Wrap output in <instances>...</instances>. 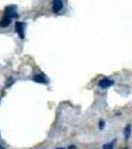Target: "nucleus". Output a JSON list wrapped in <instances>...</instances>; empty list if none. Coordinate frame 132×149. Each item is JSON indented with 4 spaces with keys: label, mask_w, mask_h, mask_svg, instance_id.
Returning <instances> with one entry per match:
<instances>
[{
    "label": "nucleus",
    "mask_w": 132,
    "mask_h": 149,
    "mask_svg": "<svg viewBox=\"0 0 132 149\" xmlns=\"http://www.w3.org/2000/svg\"><path fill=\"white\" fill-rule=\"evenodd\" d=\"M25 28H26V23L24 22H16L15 23V29H16V32L18 33L20 38L25 37Z\"/></svg>",
    "instance_id": "1"
},
{
    "label": "nucleus",
    "mask_w": 132,
    "mask_h": 149,
    "mask_svg": "<svg viewBox=\"0 0 132 149\" xmlns=\"http://www.w3.org/2000/svg\"><path fill=\"white\" fill-rule=\"evenodd\" d=\"M5 16H8L9 18H16L18 16L17 14V9L16 6H8L5 9Z\"/></svg>",
    "instance_id": "2"
},
{
    "label": "nucleus",
    "mask_w": 132,
    "mask_h": 149,
    "mask_svg": "<svg viewBox=\"0 0 132 149\" xmlns=\"http://www.w3.org/2000/svg\"><path fill=\"white\" fill-rule=\"evenodd\" d=\"M113 84H114V81L112 80H109V79H104V80L99 81L98 86H99L101 88H109V86H111Z\"/></svg>",
    "instance_id": "3"
},
{
    "label": "nucleus",
    "mask_w": 132,
    "mask_h": 149,
    "mask_svg": "<svg viewBox=\"0 0 132 149\" xmlns=\"http://www.w3.org/2000/svg\"><path fill=\"white\" fill-rule=\"evenodd\" d=\"M63 1H61V0H55V1H53V11L55 12V13H58L59 11H61V9L63 8Z\"/></svg>",
    "instance_id": "4"
},
{
    "label": "nucleus",
    "mask_w": 132,
    "mask_h": 149,
    "mask_svg": "<svg viewBox=\"0 0 132 149\" xmlns=\"http://www.w3.org/2000/svg\"><path fill=\"white\" fill-rule=\"evenodd\" d=\"M33 81H36V83H39V84H44L47 83L46 78H45L44 74H36L34 77H33Z\"/></svg>",
    "instance_id": "5"
},
{
    "label": "nucleus",
    "mask_w": 132,
    "mask_h": 149,
    "mask_svg": "<svg viewBox=\"0 0 132 149\" xmlns=\"http://www.w3.org/2000/svg\"><path fill=\"white\" fill-rule=\"evenodd\" d=\"M10 23H11V18L4 15V17L0 21V26H1V27H7V26L10 25Z\"/></svg>",
    "instance_id": "6"
},
{
    "label": "nucleus",
    "mask_w": 132,
    "mask_h": 149,
    "mask_svg": "<svg viewBox=\"0 0 132 149\" xmlns=\"http://www.w3.org/2000/svg\"><path fill=\"white\" fill-rule=\"evenodd\" d=\"M130 135H131V125H126L125 128H124V137L127 140V139L130 138Z\"/></svg>",
    "instance_id": "7"
},
{
    "label": "nucleus",
    "mask_w": 132,
    "mask_h": 149,
    "mask_svg": "<svg viewBox=\"0 0 132 149\" xmlns=\"http://www.w3.org/2000/svg\"><path fill=\"white\" fill-rule=\"evenodd\" d=\"M114 142H115V140L111 141V142L106 143V144H104V147H102V149H112V148H113Z\"/></svg>",
    "instance_id": "8"
},
{
    "label": "nucleus",
    "mask_w": 132,
    "mask_h": 149,
    "mask_svg": "<svg viewBox=\"0 0 132 149\" xmlns=\"http://www.w3.org/2000/svg\"><path fill=\"white\" fill-rule=\"evenodd\" d=\"M98 127H99L100 130L104 129V127H105V122H104V120H100V121H99V124H98Z\"/></svg>",
    "instance_id": "9"
},
{
    "label": "nucleus",
    "mask_w": 132,
    "mask_h": 149,
    "mask_svg": "<svg viewBox=\"0 0 132 149\" xmlns=\"http://www.w3.org/2000/svg\"><path fill=\"white\" fill-rule=\"evenodd\" d=\"M69 149H76V146H75V145H71V146L69 147Z\"/></svg>",
    "instance_id": "10"
},
{
    "label": "nucleus",
    "mask_w": 132,
    "mask_h": 149,
    "mask_svg": "<svg viewBox=\"0 0 132 149\" xmlns=\"http://www.w3.org/2000/svg\"><path fill=\"white\" fill-rule=\"evenodd\" d=\"M0 149H3V147H2V146H1V145H0Z\"/></svg>",
    "instance_id": "11"
},
{
    "label": "nucleus",
    "mask_w": 132,
    "mask_h": 149,
    "mask_svg": "<svg viewBox=\"0 0 132 149\" xmlns=\"http://www.w3.org/2000/svg\"><path fill=\"white\" fill-rule=\"evenodd\" d=\"M57 149H65V148H61V147H60V148H57Z\"/></svg>",
    "instance_id": "12"
}]
</instances>
